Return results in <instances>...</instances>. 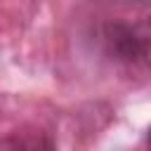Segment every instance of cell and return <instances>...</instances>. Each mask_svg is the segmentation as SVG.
Masks as SVG:
<instances>
[{"label":"cell","mask_w":151,"mask_h":151,"mask_svg":"<svg viewBox=\"0 0 151 151\" xmlns=\"http://www.w3.org/2000/svg\"><path fill=\"white\" fill-rule=\"evenodd\" d=\"M94 50L123 71L151 73V19H113L92 33Z\"/></svg>","instance_id":"obj_1"},{"label":"cell","mask_w":151,"mask_h":151,"mask_svg":"<svg viewBox=\"0 0 151 151\" xmlns=\"http://www.w3.org/2000/svg\"><path fill=\"white\" fill-rule=\"evenodd\" d=\"M104 2H116V5H127V7H142V9H151V0H104Z\"/></svg>","instance_id":"obj_2"},{"label":"cell","mask_w":151,"mask_h":151,"mask_svg":"<svg viewBox=\"0 0 151 151\" xmlns=\"http://www.w3.org/2000/svg\"><path fill=\"white\" fill-rule=\"evenodd\" d=\"M146 146L151 149V127H149V132H146Z\"/></svg>","instance_id":"obj_3"}]
</instances>
